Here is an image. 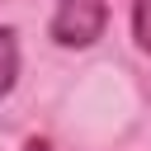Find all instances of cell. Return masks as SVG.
Segmentation results:
<instances>
[{
  "label": "cell",
  "mask_w": 151,
  "mask_h": 151,
  "mask_svg": "<svg viewBox=\"0 0 151 151\" xmlns=\"http://www.w3.org/2000/svg\"><path fill=\"white\" fill-rule=\"evenodd\" d=\"M104 24H109L104 0H57L47 33H52L57 47H90V42L104 38Z\"/></svg>",
  "instance_id": "cell-1"
},
{
  "label": "cell",
  "mask_w": 151,
  "mask_h": 151,
  "mask_svg": "<svg viewBox=\"0 0 151 151\" xmlns=\"http://www.w3.org/2000/svg\"><path fill=\"white\" fill-rule=\"evenodd\" d=\"M19 80V42H14V28H0V94H9Z\"/></svg>",
  "instance_id": "cell-2"
},
{
  "label": "cell",
  "mask_w": 151,
  "mask_h": 151,
  "mask_svg": "<svg viewBox=\"0 0 151 151\" xmlns=\"http://www.w3.org/2000/svg\"><path fill=\"white\" fill-rule=\"evenodd\" d=\"M132 38L151 57V0H132Z\"/></svg>",
  "instance_id": "cell-3"
},
{
  "label": "cell",
  "mask_w": 151,
  "mask_h": 151,
  "mask_svg": "<svg viewBox=\"0 0 151 151\" xmlns=\"http://www.w3.org/2000/svg\"><path fill=\"white\" fill-rule=\"evenodd\" d=\"M24 151H52V142H42V137H28V142H24Z\"/></svg>",
  "instance_id": "cell-4"
}]
</instances>
